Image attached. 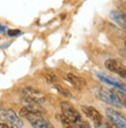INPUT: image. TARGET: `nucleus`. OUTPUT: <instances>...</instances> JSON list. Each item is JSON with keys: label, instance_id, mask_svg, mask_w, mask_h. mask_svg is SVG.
Returning a JSON list of instances; mask_svg holds the SVG:
<instances>
[{"label": "nucleus", "instance_id": "10", "mask_svg": "<svg viewBox=\"0 0 126 128\" xmlns=\"http://www.w3.org/2000/svg\"><path fill=\"white\" fill-rule=\"evenodd\" d=\"M65 79L75 88H77V90H83L86 86V80H85L84 78L79 77V76H76L74 74H68L65 76Z\"/></svg>", "mask_w": 126, "mask_h": 128}, {"label": "nucleus", "instance_id": "5", "mask_svg": "<svg viewBox=\"0 0 126 128\" xmlns=\"http://www.w3.org/2000/svg\"><path fill=\"white\" fill-rule=\"evenodd\" d=\"M61 111H62V114L72 122L78 124V122L82 120L81 114L78 113V111H77L70 102H68V101H63V102H61Z\"/></svg>", "mask_w": 126, "mask_h": 128}, {"label": "nucleus", "instance_id": "4", "mask_svg": "<svg viewBox=\"0 0 126 128\" xmlns=\"http://www.w3.org/2000/svg\"><path fill=\"white\" fill-rule=\"evenodd\" d=\"M21 92H22V96L25 97V99L38 102L40 105L46 102V97H44L43 93L41 91L36 90V88H32V86H26V88H24L21 90Z\"/></svg>", "mask_w": 126, "mask_h": 128}, {"label": "nucleus", "instance_id": "9", "mask_svg": "<svg viewBox=\"0 0 126 128\" xmlns=\"http://www.w3.org/2000/svg\"><path fill=\"white\" fill-rule=\"evenodd\" d=\"M82 111L85 114V116H88L90 120H92V122L95 125H98L100 122H103V116L95 107L92 106H82Z\"/></svg>", "mask_w": 126, "mask_h": 128}, {"label": "nucleus", "instance_id": "14", "mask_svg": "<svg viewBox=\"0 0 126 128\" xmlns=\"http://www.w3.org/2000/svg\"><path fill=\"white\" fill-rule=\"evenodd\" d=\"M7 34H8V36L14 37V36H18V35H20L21 32L19 30V29H8V30H7Z\"/></svg>", "mask_w": 126, "mask_h": 128}, {"label": "nucleus", "instance_id": "11", "mask_svg": "<svg viewBox=\"0 0 126 128\" xmlns=\"http://www.w3.org/2000/svg\"><path fill=\"white\" fill-rule=\"evenodd\" d=\"M109 15H110V19H111L114 24H118L119 27H121V28L126 27V18L123 12H120V10H112L110 12Z\"/></svg>", "mask_w": 126, "mask_h": 128}, {"label": "nucleus", "instance_id": "17", "mask_svg": "<svg viewBox=\"0 0 126 128\" xmlns=\"http://www.w3.org/2000/svg\"><path fill=\"white\" fill-rule=\"evenodd\" d=\"M0 128H15L11 125H7V124H0Z\"/></svg>", "mask_w": 126, "mask_h": 128}, {"label": "nucleus", "instance_id": "8", "mask_svg": "<svg viewBox=\"0 0 126 128\" xmlns=\"http://www.w3.org/2000/svg\"><path fill=\"white\" fill-rule=\"evenodd\" d=\"M97 77H98L99 80H102L103 83H105L107 85H111L113 88H118V90H121V91L125 92V84H123L120 80L116 79V78L111 77V76H107L105 74H102V72H97Z\"/></svg>", "mask_w": 126, "mask_h": 128}, {"label": "nucleus", "instance_id": "7", "mask_svg": "<svg viewBox=\"0 0 126 128\" xmlns=\"http://www.w3.org/2000/svg\"><path fill=\"white\" fill-rule=\"evenodd\" d=\"M106 115L117 128H126V121L123 115L112 108H106Z\"/></svg>", "mask_w": 126, "mask_h": 128}, {"label": "nucleus", "instance_id": "6", "mask_svg": "<svg viewBox=\"0 0 126 128\" xmlns=\"http://www.w3.org/2000/svg\"><path fill=\"white\" fill-rule=\"evenodd\" d=\"M104 66L107 69L111 72H114V74H119L121 78H125V65H124L119 60H114V58H109L106 60L105 63H104Z\"/></svg>", "mask_w": 126, "mask_h": 128}, {"label": "nucleus", "instance_id": "2", "mask_svg": "<svg viewBox=\"0 0 126 128\" xmlns=\"http://www.w3.org/2000/svg\"><path fill=\"white\" fill-rule=\"evenodd\" d=\"M20 115L27 119L28 121L31 122V125L33 126V128H55L54 126L51 125L47 119H44L41 114L34 113V112L29 111V110L26 107L21 108Z\"/></svg>", "mask_w": 126, "mask_h": 128}, {"label": "nucleus", "instance_id": "18", "mask_svg": "<svg viewBox=\"0 0 126 128\" xmlns=\"http://www.w3.org/2000/svg\"><path fill=\"white\" fill-rule=\"evenodd\" d=\"M6 29H7V28L5 27V26H3V24H0V34L6 33Z\"/></svg>", "mask_w": 126, "mask_h": 128}, {"label": "nucleus", "instance_id": "3", "mask_svg": "<svg viewBox=\"0 0 126 128\" xmlns=\"http://www.w3.org/2000/svg\"><path fill=\"white\" fill-rule=\"evenodd\" d=\"M0 119L7 125H11L15 128H21L24 126V122L20 119V116L11 108H5L0 106Z\"/></svg>", "mask_w": 126, "mask_h": 128}, {"label": "nucleus", "instance_id": "13", "mask_svg": "<svg viewBox=\"0 0 126 128\" xmlns=\"http://www.w3.org/2000/svg\"><path fill=\"white\" fill-rule=\"evenodd\" d=\"M54 88H56V90H57V91L60 92V94L63 96V97H70V92H69L65 88H63L62 85H60V84H55V85H54Z\"/></svg>", "mask_w": 126, "mask_h": 128}, {"label": "nucleus", "instance_id": "16", "mask_svg": "<svg viewBox=\"0 0 126 128\" xmlns=\"http://www.w3.org/2000/svg\"><path fill=\"white\" fill-rule=\"evenodd\" d=\"M95 128H111L107 124H104V122H100L98 125H95Z\"/></svg>", "mask_w": 126, "mask_h": 128}, {"label": "nucleus", "instance_id": "15", "mask_svg": "<svg viewBox=\"0 0 126 128\" xmlns=\"http://www.w3.org/2000/svg\"><path fill=\"white\" fill-rule=\"evenodd\" d=\"M77 128H91V126H90V124L86 121H81L77 124Z\"/></svg>", "mask_w": 126, "mask_h": 128}, {"label": "nucleus", "instance_id": "1", "mask_svg": "<svg viewBox=\"0 0 126 128\" xmlns=\"http://www.w3.org/2000/svg\"><path fill=\"white\" fill-rule=\"evenodd\" d=\"M95 94L99 100H102L105 104L111 105L114 108H121L124 106L123 101L120 100V98L112 90H109L105 88H98L95 90Z\"/></svg>", "mask_w": 126, "mask_h": 128}, {"label": "nucleus", "instance_id": "12", "mask_svg": "<svg viewBox=\"0 0 126 128\" xmlns=\"http://www.w3.org/2000/svg\"><path fill=\"white\" fill-rule=\"evenodd\" d=\"M57 118L60 119V121L62 122V125H63V127H64V128H77V124H76V122L70 121V120L65 118L63 114L58 115Z\"/></svg>", "mask_w": 126, "mask_h": 128}]
</instances>
